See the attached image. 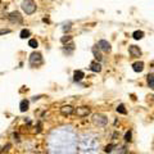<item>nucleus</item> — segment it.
Masks as SVG:
<instances>
[{"label":"nucleus","mask_w":154,"mask_h":154,"mask_svg":"<svg viewBox=\"0 0 154 154\" xmlns=\"http://www.w3.org/2000/svg\"><path fill=\"white\" fill-rule=\"evenodd\" d=\"M153 98H154V96H153Z\"/></svg>","instance_id":"nucleus-24"},{"label":"nucleus","mask_w":154,"mask_h":154,"mask_svg":"<svg viewBox=\"0 0 154 154\" xmlns=\"http://www.w3.org/2000/svg\"><path fill=\"white\" fill-rule=\"evenodd\" d=\"M30 64L33 66V67H37V66H40L43 64V56L40 53H32L30 55Z\"/></svg>","instance_id":"nucleus-2"},{"label":"nucleus","mask_w":154,"mask_h":154,"mask_svg":"<svg viewBox=\"0 0 154 154\" xmlns=\"http://www.w3.org/2000/svg\"><path fill=\"white\" fill-rule=\"evenodd\" d=\"M92 122H94V125H96V126H105L107 125V122H108V118L105 117L104 114H94L92 115Z\"/></svg>","instance_id":"nucleus-3"},{"label":"nucleus","mask_w":154,"mask_h":154,"mask_svg":"<svg viewBox=\"0 0 154 154\" xmlns=\"http://www.w3.org/2000/svg\"><path fill=\"white\" fill-rule=\"evenodd\" d=\"M92 53H94V56H95V59H96V62H100L103 56H102V54H100V51H99L98 46H95V48L92 49Z\"/></svg>","instance_id":"nucleus-13"},{"label":"nucleus","mask_w":154,"mask_h":154,"mask_svg":"<svg viewBox=\"0 0 154 154\" xmlns=\"http://www.w3.org/2000/svg\"><path fill=\"white\" fill-rule=\"evenodd\" d=\"M90 69H91L92 72H100V71H102V66H100L99 62H92V63L90 64Z\"/></svg>","instance_id":"nucleus-11"},{"label":"nucleus","mask_w":154,"mask_h":154,"mask_svg":"<svg viewBox=\"0 0 154 154\" xmlns=\"http://www.w3.org/2000/svg\"><path fill=\"white\" fill-rule=\"evenodd\" d=\"M9 19H10L12 22H15V23H21L23 18H22V15L19 14L18 12H13V13H10V14H9Z\"/></svg>","instance_id":"nucleus-7"},{"label":"nucleus","mask_w":154,"mask_h":154,"mask_svg":"<svg viewBox=\"0 0 154 154\" xmlns=\"http://www.w3.org/2000/svg\"><path fill=\"white\" fill-rule=\"evenodd\" d=\"M132 37L135 38V40H141V38L144 37V32L143 31H135L132 33Z\"/></svg>","instance_id":"nucleus-14"},{"label":"nucleus","mask_w":154,"mask_h":154,"mask_svg":"<svg viewBox=\"0 0 154 154\" xmlns=\"http://www.w3.org/2000/svg\"><path fill=\"white\" fill-rule=\"evenodd\" d=\"M21 7H22V9L26 14H32L36 10V3L33 0H23Z\"/></svg>","instance_id":"nucleus-1"},{"label":"nucleus","mask_w":154,"mask_h":154,"mask_svg":"<svg viewBox=\"0 0 154 154\" xmlns=\"http://www.w3.org/2000/svg\"><path fill=\"white\" fill-rule=\"evenodd\" d=\"M72 40V36H69V35H67V36H63L62 38H61V41L63 43V44H66L67 41H71Z\"/></svg>","instance_id":"nucleus-21"},{"label":"nucleus","mask_w":154,"mask_h":154,"mask_svg":"<svg viewBox=\"0 0 154 154\" xmlns=\"http://www.w3.org/2000/svg\"><path fill=\"white\" fill-rule=\"evenodd\" d=\"M132 69L135 71V72H143V69H144V63L140 61V62H135L133 64H132Z\"/></svg>","instance_id":"nucleus-9"},{"label":"nucleus","mask_w":154,"mask_h":154,"mask_svg":"<svg viewBox=\"0 0 154 154\" xmlns=\"http://www.w3.org/2000/svg\"><path fill=\"white\" fill-rule=\"evenodd\" d=\"M73 112H74V108H73L72 105H64V107L61 108V113H62L63 115H69V114H72Z\"/></svg>","instance_id":"nucleus-8"},{"label":"nucleus","mask_w":154,"mask_h":154,"mask_svg":"<svg viewBox=\"0 0 154 154\" xmlns=\"http://www.w3.org/2000/svg\"><path fill=\"white\" fill-rule=\"evenodd\" d=\"M98 49H100V50H103V51H105V53H109L110 51V49H112V46H110V44L107 41V40H99L98 41Z\"/></svg>","instance_id":"nucleus-4"},{"label":"nucleus","mask_w":154,"mask_h":154,"mask_svg":"<svg viewBox=\"0 0 154 154\" xmlns=\"http://www.w3.org/2000/svg\"><path fill=\"white\" fill-rule=\"evenodd\" d=\"M30 35H31V32H30V30H22L21 31V38H27V37H30Z\"/></svg>","instance_id":"nucleus-18"},{"label":"nucleus","mask_w":154,"mask_h":154,"mask_svg":"<svg viewBox=\"0 0 154 154\" xmlns=\"http://www.w3.org/2000/svg\"><path fill=\"white\" fill-rule=\"evenodd\" d=\"M89 113H90V108L89 107H80V108H77V110H76V114L79 115V117H86Z\"/></svg>","instance_id":"nucleus-6"},{"label":"nucleus","mask_w":154,"mask_h":154,"mask_svg":"<svg viewBox=\"0 0 154 154\" xmlns=\"http://www.w3.org/2000/svg\"><path fill=\"white\" fill-rule=\"evenodd\" d=\"M128 53H130L132 56H135V58H138V56L141 55V50H140V48L136 46V45H131V46L128 48Z\"/></svg>","instance_id":"nucleus-5"},{"label":"nucleus","mask_w":154,"mask_h":154,"mask_svg":"<svg viewBox=\"0 0 154 154\" xmlns=\"http://www.w3.org/2000/svg\"><path fill=\"white\" fill-rule=\"evenodd\" d=\"M9 148H10V144H7V146L2 150V153H0V154H7V151L9 150Z\"/></svg>","instance_id":"nucleus-23"},{"label":"nucleus","mask_w":154,"mask_h":154,"mask_svg":"<svg viewBox=\"0 0 154 154\" xmlns=\"http://www.w3.org/2000/svg\"><path fill=\"white\" fill-rule=\"evenodd\" d=\"M7 33H10L9 28H2V30H0V36H2V35H7Z\"/></svg>","instance_id":"nucleus-22"},{"label":"nucleus","mask_w":154,"mask_h":154,"mask_svg":"<svg viewBox=\"0 0 154 154\" xmlns=\"http://www.w3.org/2000/svg\"><path fill=\"white\" fill-rule=\"evenodd\" d=\"M146 82H148L149 89H154V76H153V74H149V76H148Z\"/></svg>","instance_id":"nucleus-15"},{"label":"nucleus","mask_w":154,"mask_h":154,"mask_svg":"<svg viewBox=\"0 0 154 154\" xmlns=\"http://www.w3.org/2000/svg\"><path fill=\"white\" fill-rule=\"evenodd\" d=\"M115 110H117L118 113H121V114H126L127 113V110H126V108H125L123 104H120L117 108H115Z\"/></svg>","instance_id":"nucleus-17"},{"label":"nucleus","mask_w":154,"mask_h":154,"mask_svg":"<svg viewBox=\"0 0 154 154\" xmlns=\"http://www.w3.org/2000/svg\"><path fill=\"white\" fill-rule=\"evenodd\" d=\"M84 77H85V73L82 71H74V73H73V80L74 81H81Z\"/></svg>","instance_id":"nucleus-10"},{"label":"nucleus","mask_w":154,"mask_h":154,"mask_svg":"<svg viewBox=\"0 0 154 154\" xmlns=\"http://www.w3.org/2000/svg\"><path fill=\"white\" fill-rule=\"evenodd\" d=\"M114 148H115V145H114V144H108V145L104 148V151H105V153H112Z\"/></svg>","instance_id":"nucleus-19"},{"label":"nucleus","mask_w":154,"mask_h":154,"mask_svg":"<svg viewBox=\"0 0 154 154\" xmlns=\"http://www.w3.org/2000/svg\"><path fill=\"white\" fill-rule=\"evenodd\" d=\"M125 140H126V141H131V140H132V132H131V131H127V132L125 133Z\"/></svg>","instance_id":"nucleus-20"},{"label":"nucleus","mask_w":154,"mask_h":154,"mask_svg":"<svg viewBox=\"0 0 154 154\" xmlns=\"http://www.w3.org/2000/svg\"><path fill=\"white\" fill-rule=\"evenodd\" d=\"M28 46H31L32 49H36L38 46V43H37L36 38H30L28 40Z\"/></svg>","instance_id":"nucleus-16"},{"label":"nucleus","mask_w":154,"mask_h":154,"mask_svg":"<svg viewBox=\"0 0 154 154\" xmlns=\"http://www.w3.org/2000/svg\"><path fill=\"white\" fill-rule=\"evenodd\" d=\"M28 105H30L28 100L23 99V100L21 102V104H19V110H21V112H26V110L28 109Z\"/></svg>","instance_id":"nucleus-12"}]
</instances>
